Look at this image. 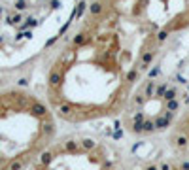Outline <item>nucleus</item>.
Listing matches in <instances>:
<instances>
[{
	"label": "nucleus",
	"instance_id": "f257e3e1",
	"mask_svg": "<svg viewBox=\"0 0 189 170\" xmlns=\"http://www.w3.org/2000/svg\"><path fill=\"white\" fill-rule=\"evenodd\" d=\"M189 32V0H89L46 70V100L59 121L117 119L172 43Z\"/></svg>",
	"mask_w": 189,
	"mask_h": 170
},
{
	"label": "nucleus",
	"instance_id": "f03ea898",
	"mask_svg": "<svg viewBox=\"0 0 189 170\" xmlns=\"http://www.w3.org/2000/svg\"><path fill=\"white\" fill-rule=\"evenodd\" d=\"M187 102L189 83L159 64L136 87L117 119H121L125 132L136 138L164 134Z\"/></svg>",
	"mask_w": 189,
	"mask_h": 170
},
{
	"label": "nucleus",
	"instance_id": "7ed1b4c3",
	"mask_svg": "<svg viewBox=\"0 0 189 170\" xmlns=\"http://www.w3.org/2000/svg\"><path fill=\"white\" fill-rule=\"evenodd\" d=\"M34 170H127L125 145L104 132H76L53 140Z\"/></svg>",
	"mask_w": 189,
	"mask_h": 170
},
{
	"label": "nucleus",
	"instance_id": "20e7f679",
	"mask_svg": "<svg viewBox=\"0 0 189 170\" xmlns=\"http://www.w3.org/2000/svg\"><path fill=\"white\" fill-rule=\"evenodd\" d=\"M164 142L172 155L189 159V102L170 123L164 132Z\"/></svg>",
	"mask_w": 189,
	"mask_h": 170
},
{
	"label": "nucleus",
	"instance_id": "39448f33",
	"mask_svg": "<svg viewBox=\"0 0 189 170\" xmlns=\"http://www.w3.org/2000/svg\"><path fill=\"white\" fill-rule=\"evenodd\" d=\"M127 170H189V159L183 157H161V159H153V161H144L142 164L129 166Z\"/></svg>",
	"mask_w": 189,
	"mask_h": 170
}]
</instances>
